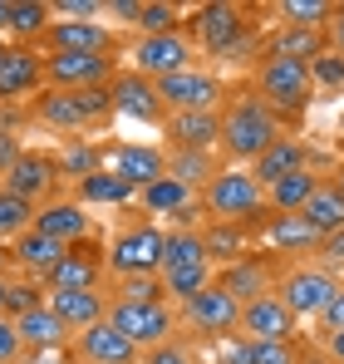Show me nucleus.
<instances>
[{
  "label": "nucleus",
  "instance_id": "nucleus-1",
  "mask_svg": "<svg viewBox=\"0 0 344 364\" xmlns=\"http://www.w3.org/2000/svg\"><path fill=\"white\" fill-rule=\"evenodd\" d=\"M281 133H286L281 119H276L251 89L227 94V104H222V143H217V148L231 158V168H251Z\"/></svg>",
  "mask_w": 344,
  "mask_h": 364
},
{
  "label": "nucleus",
  "instance_id": "nucleus-2",
  "mask_svg": "<svg viewBox=\"0 0 344 364\" xmlns=\"http://www.w3.org/2000/svg\"><path fill=\"white\" fill-rule=\"evenodd\" d=\"M256 99L276 114V119H300L310 104H315V79H310V64L286 60V55H261L256 64Z\"/></svg>",
  "mask_w": 344,
  "mask_h": 364
},
{
  "label": "nucleus",
  "instance_id": "nucleus-3",
  "mask_svg": "<svg viewBox=\"0 0 344 364\" xmlns=\"http://www.w3.org/2000/svg\"><path fill=\"white\" fill-rule=\"evenodd\" d=\"M202 207H207L212 222H241V227H261L271 217L266 187L251 178V168H222L202 187Z\"/></svg>",
  "mask_w": 344,
  "mask_h": 364
},
{
  "label": "nucleus",
  "instance_id": "nucleus-4",
  "mask_svg": "<svg viewBox=\"0 0 344 364\" xmlns=\"http://www.w3.org/2000/svg\"><path fill=\"white\" fill-rule=\"evenodd\" d=\"M163 251H168V232H163L158 222L123 227L114 242L104 246L109 271H114L118 281H133V276H158V271H163Z\"/></svg>",
  "mask_w": 344,
  "mask_h": 364
},
{
  "label": "nucleus",
  "instance_id": "nucleus-5",
  "mask_svg": "<svg viewBox=\"0 0 344 364\" xmlns=\"http://www.w3.org/2000/svg\"><path fill=\"white\" fill-rule=\"evenodd\" d=\"M109 325L118 335H128L138 350H153V345H168L177 340V310L168 301H114L109 296Z\"/></svg>",
  "mask_w": 344,
  "mask_h": 364
},
{
  "label": "nucleus",
  "instance_id": "nucleus-6",
  "mask_svg": "<svg viewBox=\"0 0 344 364\" xmlns=\"http://www.w3.org/2000/svg\"><path fill=\"white\" fill-rule=\"evenodd\" d=\"M158 104L163 114H217L227 104V84L212 74V69H182V74H168L158 79Z\"/></svg>",
  "mask_w": 344,
  "mask_h": 364
},
{
  "label": "nucleus",
  "instance_id": "nucleus-7",
  "mask_svg": "<svg viewBox=\"0 0 344 364\" xmlns=\"http://www.w3.org/2000/svg\"><path fill=\"white\" fill-rule=\"evenodd\" d=\"M340 286H344V281L330 271V266L305 261V266H290L286 276L276 281V296L286 301V310L295 315V320H320V310L335 301Z\"/></svg>",
  "mask_w": 344,
  "mask_h": 364
},
{
  "label": "nucleus",
  "instance_id": "nucleus-8",
  "mask_svg": "<svg viewBox=\"0 0 344 364\" xmlns=\"http://www.w3.org/2000/svg\"><path fill=\"white\" fill-rule=\"evenodd\" d=\"M246 35H251L246 10L231 0H212V5L192 10V50H202V55H231Z\"/></svg>",
  "mask_w": 344,
  "mask_h": 364
},
{
  "label": "nucleus",
  "instance_id": "nucleus-9",
  "mask_svg": "<svg viewBox=\"0 0 344 364\" xmlns=\"http://www.w3.org/2000/svg\"><path fill=\"white\" fill-rule=\"evenodd\" d=\"M177 320L187 330L207 335V340H231V335H241V301H231L227 291L212 281L207 291H197L192 301L177 305Z\"/></svg>",
  "mask_w": 344,
  "mask_h": 364
},
{
  "label": "nucleus",
  "instance_id": "nucleus-10",
  "mask_svg": "<svg viewBox=\"0 0 344 364\" xmlns=\"http://www.w3.org/2000/svg\"><path fill=\"white\" fill-rule=\"evenodd\" d=\"M0 187H5V192H15V197H25L30 207L55 202V187H59L55 153H45V148H25V153L10 163V173L0 178Z\"/></svg>",
  "mask_w": 344,
  "mask_h": 364
},
{
  "label": "nucleus",
  "instance_id": "nucleus-11",
  "mask_svg": "<svg viewBox=\"0 0 344 364\" xmlns=\"http://www.w3.org/2000/svg\"><path fill=\"white\" fill-rule=\"evenodd\" d=\"M104 168L118 182H128L133 192H143L158 178H168V148H158V143H109L104 148Z\"/></svg>",
  "mask_w": 344,
  "mask_h": 364
},
{
  "label": "nucleus",
  "instance_id": "nucleus-12",
  "mask_svg": "<svg viewBox=\"0 0 344 364\" xmlns=\"http://www.w3.org/2000/svg\"><path fill=\"white\" fill-rule=\"evenodd\" d=\"M192 35H182V30H172V35H143L138 45H133V74H143V79H168V74H182V69H192Z\"/></svg>",
  "mask_w": 344,
  "mask_h": 364
},
{
  "label": "nucleus",
  "instance_id": "nucleus-13",
  "mask_svg": "<svg viewBox=\"0 0 344 364\" xmlns=\"http://www.w3.org/2000/svg\"><path fill=\"white\" fill-rule=\"evenodd\" d=\"M114 84V55H45V89H104Z\"/></svg>",
  "mask_w": 344,
  "mask_h": 364
},
{
  "label": "nucleus",
  "instance_id": "nucleus-14",
  "mask_svg": "<svg viewBox=\"0 0 344 364\" xmlns=\"http://www.w3.org/2000/svg\"><path fill=\"white\" fill-rule=\"evenodd\" d=\"M104 276H109L104 246L99 242H79V246H69V256L50 271L45 291H104Z\"/></svg>",
  "mask_w": 344,
  "mask_h": 364
},
{
  "label": "nucleus",
  "instance_id": "nucleus-15",
  "mask_svg": "<svg viewBox=\"0 0 344 364\" xmlns=\"http://www.w3.org/2000/svg\"><path fill=\"white\" fill-rule=\"evenodd\" d=\"M45 94V55H35L30 45H10L0 60V104Z\"/></svg>",
  "mask_w": 344,
  "mask_h": 364
},
{
  "label": "nucleus",
  "instance_id": "nucleus-16",
  "mask_svg": "<svg viewBox=\"0 0 344 364\" xmlns=\"http://www.w3.org/2000/svg\"><path fill=\"white\" fill-rule=\"evenodd\" d=\"M45 45L50 55H114V30L104 20H55Z\"/></svg>",
  "mask_w": 344,
  "mask_h": 364
},
{
  "label": "nucleus",
  "instance_id": "nucleus-17",
  "mask_svg": "<svg viewBox=\"0 0 344 364\" xmlns=\"http://www.w3.org/2000/svg\"><path fill=\"white\" fill-rule=\"evenodd\" d=\"M163 138L177 153H212L222 143V109L217 114H163Z\"/></svg>",
  "mask_w": 344,
  "mask_h": 364
},
{
  "label": "nucleus",
  "instance_id": "nucleus-18",
  "mask_svg": "<svg viewBox=\"0 0 344 364\" xmlns=\"http://www.w3.org/2000/svg\"><path fill=\"white\" fill-rule=\"evenodd\" d=\"M295 325H300V320L286 310V301H281L276 291L241 305V335H246V340H295Z\"/></svg>",
  "mask_w": 344,
  "mask_h": 364
},
{
  "label": "nucleus",
  "instance_id": "nucleus-19",
  "mask_svg": "<svg viewBox=\"0 0 344 364\" xmlns=\"http://www.w3.org/2000/svg\"><path fill=\"white\" fill-rule=\"evenodd\" d=\"M74 350H79V360H84V364H138V360H143V350H138L128 335H118L109 320L79 330V335H74Z\"/></svg>",
  "mask_w": 344,
  "mask_h": 364
},
{
  "label": "nucleus",
  "instance_id": "nucleus-20",
  "mask_svg": "<svg viewBox=\"0 0 344 364\" xmlns=\"http://www.w3.org/2000/svg\"><path fill=\"white\" fill-rule=\"evenodd\" d=\"M114 114L123 119H138V123H163V104H158V84L143 79V74H114Z\"/></svg>",
  "mask_w": 344,
  "mask_h": 364
},
{
  "label": "nucleus",
  "instance_id": "nucleus-21",
  "mask_svg": "<svg viewBox=\"0 0 344 364\" xmlns=\"http://www.w3.org/2000/svg\"><path fill=\"white\" fill-rule=\"evenodd\" d=\"M45 305L69 325V335L109 320V291H45Z\"/></svg>",
  "mask_w": 344,
  "mask_h": 364
},
{
  "label": "nucleus",
  "instance_id": "nucleus-22",
  "mask_svg": "<svg viewBox=\"0 0 344 364\" xmlns=\"http://www.w3.org/2000/svg\"><path fill=\"white\" fill-rule=\"evenodd\" d=\"M89 207H79V202H69V197H55V202H45L40 212H35V232H45V237H55L64 246H79L89 242Z\"/></svg>",
  "mask_w": 344,
  "mask_h": 364
},
{
  "label": "nucleus",
  "instance_id": "nucleus-23",
  "mask_svg": "<svg viewBox=\"0 0 344 364\" xmlns=\"http://www.w3.org/2000/svg\"><path fill=\"white\" fill-rule=\"evenodd\" d=\"M300 168H310V148H305V138H290L281 133L256 163H251V178L261 182V187H271V182L290 178V173H300Z\"/></svg>",
  "mask_w": 344,
  "mask_h": 364
},
{
  "label": "nucleus",
  "instance_id": "nucleus-24",
  "mask_svg": "<svg viewBox=\"0 0 344 364\" xmlns=\"http://www.w3.org/2000/svg\"><path fill=\"white\" fill-rule=\"evenodd\" d=\"M69 256V246L55 242V237H45V232H25V237H15L10 242V261L20 266V271H30V276H40V281H50V271H55L59 261Z\"/></svg>",
  "mask_w": 344,
  "mask_h": 364
},
{
  "label": "nucleus",
  "instance_id": "nucleus-25",
  "mask_svg": "<svg viewBox=\"0 0 344 364\" xmlns=\"http://www.w3.org/2000/svg\"><path fill=\"white\" fill-rule=\"evenodd\" d=\"M30 119L40 123V128H55V133H84V128H89L79 99H74L69 89H45V94H35Z\"/></svg>",
  "mask_w": 344,
  "mask_h": 364
},
{
  "label": "nucleus",
  "instance_id": "nucleus-26",
  "mask_svg": "<svg viewBox=\"0 0 344 364\" xmlns=\"http://www.w3.org/2000/svg\"><path fill=\"white\" fill-rule=\"evenodd\" d=\"M217 286H222V291H227L231 301H256V296H271V291H276V276H271V266H266V261H251V256H246V261H236V266H222V271H217Z\"/></svg>",
  "mask_w": 344,
  "mask_h": 364
},
{
  "label": "nucleus",
  "instance_id": "nucleus-27",
  "mask_svg": "<svg viewBox=\"0 0 344 364\" xmlns=\"http://www.w3.org/2000/svg\"><path fill=\"white\" fill-rule=\"evenodd\" d=\"M261 242L271 246V251H290V256H310V251H320V237H315V227L295 212V217H266L261 222Z\"/></svg>",
  "mask_w": 344,
  "mask_h": 364
},
{
  "label": "nucleus",
  "instance_id": "nucleus-28",
  "mask_svg": "<svg viewBox=\"0 0 344 364\" xmlns=\"http://www.w3.org/2000/svg\"><path fill=\"white\" fill-rule=\"evenodd\" d=\"M15 335L25 340V350H64L69 325L59 320L50 305H35V310H25V315L15 320Z\"/></svg>",
  "mask_w": 344,
  "mask_h": 364
},
{
  "label": "nucleus",
  "instance_id": "nucleus-29",
  "mask_svg": "<svg viewBox=\"0 0 344 364\" xmlns=\"http://www.w3.org/2000/svg\"><path fill=\"white\" fill-rule=\"evenodd\" d=\"M320 182H325V178H320L315 168H300V173H290V178H281V182L266 187V207H271L276 217H295V212L315 197Z\"/></svg>",
  "mask_w": 344,
  "mask_h": 364
},
{
  "label": "nucleus",
  "instance_id": "nucleus-30",
  "mask_svg": "<svg viewBox=\"0 0 344 364\" xmlns=\"http://www.w3.org/2000/svg\"><path fill=\"white\" fill-rule=\"evenodd\" d=\"M202 237H207L212 266H236L251 256V227H241V222H207Z\"/></svg>",
  "mask_w": 344,
  "mask_h": 364
},
{
  "label": "nucleus",
  "instance_id": "nucleus-31",
  "mask_svg": "<svg viewBox=\"0 0 344 364\" xmlns=\"http://www.w3.org/2000/svg\"><path fill=\"white\" fill-rule=\"evenodd\" d=\"M158 281H163V296L182 305V301H192L197 291H207V286L217 281V266H212V261H182V266H163Z\"/></svg>",
  "mask_w": 344,
  "mask_h": 364
},
{
  "label": "nucleus",
  "instance_id": "nucleus-32",
  "mask_svg": "<svg viewBox=\"0 0 344 364\" xmlns=\"http://www.w3.org/2000/svg\"><path fill=\"white\" fill-rule=\"evenodd\" d=\"M55 163H59V182H84L94 178L99 168H104V148L94 143V138H64L55 148Z\"/></svg>",
  "mask_w": 344,
  "mask_h": 364
},
{
  "label": "nucleus",
  "instance_id": "nucleus-33",
  "mask_svg": "<svg viewBox=\"0 0 344 364\" xmlns=\"http://www.w3.org/2000/svg\"><path fill=\"white\" fill-rule=\"evenodd\" d=\"M300 217L315 227V237H320V242H325V237H335V232H344V197L330 187V178L315 187V197L300 207Z\"/></svg>",
  "mask_w": 344,
  "mask_h": 364
},
{
  "label": "nucleus",
  "instance_id": "nucleus-34",
  "mask_svg": "<svg viewBox=\"0 0 344 364\" xmlns=\"http://www.w3.org/2000/svg\"><path fill=\"white\" fill-rule=\"evenodd\" d=\"M192 187H182L177 178H158L153 187H143L138 192V207L148 212V217H182V212H192Z\"/></svg>",
  "mask_w": 344,
  "mask_h": 364
},
{
  "label": "nucleus",
  "instance_id": "nucleus-35",
  "mask_svg": "<svg viewBox=\"0 0 344 364\" xmlns=\"http://www.w3.org/2000/svg\"><path fill=\"white\" fill-rule=\"evenodd\" d=\"M133 197H138V192H133L128 182H118L109 168H99L94 178L79 182V197H74V202H79V207H128Z\"/></svg>",
  "mask_w": 344,
  "mask_h": 364
},
{
  "label": "nucleus",
  "instance_id": "nucleus-36",
  "mask_svg": "<svg viewBox=\"0 0 344 364\" xmlns=\"http://www.w3.org/2000/svg\"><path fill=\"white\" fill-rule=\"evenodd\" d=\"M50 25H55V10L45 0H10V35H15V45L45 40Z\"/></svg>",
  "mask_w": 344,
  "mask_h": 364
},
{
  "label": "nucleus",
  "instance_id": "nucleus-37",
  "mask_svg": "<svg viewBox=\"0 0 344 364\" xmlns=\"http://www.w3.org/2000/svg\"><path fill=\"white\" fill-rule=\"evenodd\" d=\"M271 55L315 64L320 55H325V30H295V25H281V30H276V40H271Z\"/></svg>",
  "mask_w": 344,
  "mask_h": 364
},
{
  "label": "nucleus",
  "instance_id": "nucleus-38",
  "mask_svg": "<svg viewBox=\"0 0 344 364\" xmlns=\"http://www.w3.org/2000/svg\"><path fill=\"white\" fill-rule=\"evenodd\" d=\"M217 173H222V168H217V158H212V153H177V148H168V178H177L182 187L202 192Z\"/></svg>",
  "mask_w": 344,
  "mask_h": 364
},
{
  "label": "nucleus",
  "instance_id": "nucleus-39",
  "mask_svg": "<svg viewBox=\"0 0 344 364\" xmlns=\"http://www.w3.org/2000/svg\"><path fill=\"white\" fill-rule=\"evenodd\" d=\"M276 15H281V25H295V30H325L335 20V5L330 0H281Z\"/></svg>",
  "mask_w": 344,
  "mask_h": 364
},
{
  "label": "nucleus",
  "instance_id": "nucleus-40",
  "mask_svg": "<svg viewBox=\"0 0 344 364\" xmlns=\"http://www.w3.org/2000/svg\"><path fill=\"white\" fill-rule=\"evenodd\" d=\"M35 212H40V207H30L25 197H15V192L0 187V246L15 242V237H25V232L35 227Z\"/></svg>",
  "mask_w": 344,
  "mask_h": 364
},
{
  "label": "nucleus",
  "instance_id": "nucleus-41",
  "mask_svg": "<svg viewBox=\"0 0 344 364\" xmlns=\"http://www.w3.org/2000/svg\"><path fill=\"white\" fill-rule=\"evenodd\" d=\"M182 261H212V256H207V237H202V227H177V232H168L163 266H182Z\"/></svg>",
  "mask_w": 344,
  "mask_h": 364
},
{
  "label": "nucleus",
  "instance_id": "nucleus-42",
  "mask_svg": "<svg viewBox=\"0 0 344 364\" xmlns=\"http://www.w3.org/2000/svg\"><path fill=\"white\" fill-rule=\"evenodd\" d=\"M133 30H138V40H143V35H172V30H182V10L168 5V0H143Z\"/></svg>",
  "mask_w": 344,
  "mask_h": 364
},
{
  "label": "nucleus",
  "instance_id": "nucleus-43",
  "mask_svg": "<svg viewBox=\"0 0 344 364\" xmlns=\"http://www.w3.org/2000/svg\"><path fill=\"white\" fill-rule=\"evenodd\" d=\"M251 364H300L295 340H251Z\"/></svg>",
  "mask_w": 344,
  "mask_h": 364
},
{
  "label": "nucleus",
  "instance_id": "nucleus-44",
  "mask_svg": "<svg viewBox=\"0 0 344 364\" xmlns=\"http://www.w3.org/2000/svg\"><path fill=\"white\" fill-rule=\"evenodd\" d=\"M114 301H168L163 296V281L158 276H133V281H118Z\"/></svg>",
  "mask_w": 344,
  "mask_h": 364
},
{
  "label": "nucleus",
  "instance_id": "nucleus-45",
  "mask_svg": "<svg viewBox=\"0 0 344 364\" xmlns=\"http://www.w3.org/2000/svg\"><path fill=\"white\" fill-rule=\"evenodd\" d=\"M35 305H45V291H40V286L10 281V296H5V315H10V320H20V315H25V310H35Z\"/></svg>",
  "mask_w": 344,
  "mask_h": 364
},
{
  "label": "nucleus",
  "instance_id": "nucleus-46",
  "mask_svg": "<svg viewBox=\"0 0 344 364\" xmlns=\"http://www.w3.org/2000/svg\"><path fill=\"white\" fill-rule=\"evenodd\" d=\"M310 79H315V89H340L344 84V55H320V60L310 64Z\"/></svg>",
  "mask_w": 344,
  "mask_h": 364
},
{
  "label": "nucleus",
  "instance_id": "nucleus-47",
  "mask_svg": "<svg viewBox=\"0 0 344 364\" xmlns=\"http://www.w3.org/2000/svg\"><path fill=\"white\" fill-rule=\"evenodd\" d=\"M138 364H197V355L182 345V340H168V345H153V350H143V360Z\"/></svg>",
  "mask_w": 344,
  "mask_h": 364
},
{
  "label": "nucleus",
  "instance_id": "nucleus-48",
  "mask_svg": "<svg viewBox=\"0 0 344 364\" xmlns=\"http://www.w3.org/2000/svg\"><path fill=\"white\" fill-rule=\"evenodd\" d=\"M50 10H55V20L59 15L64 20H99L104 15V0H55Z\"/></svg>",
  "mask_w": 344,
  "mask_h": 364
},
{
  "label": "nucleus",
  "instance_id": "nucleus-49",
  "mask_svg": "<svg viewBox=\"0 0 344 364\" xmlns=\"http://www.w3.org/2000/svg\"><path fill=\"white\" fill-rule=\"evenodd\" d=\"M20 355H25V340L15 335V320L0 315V364H20Z\"/></svg>",
  "mask_w": 344,
  "mask_h": 364
},
{
  "label": "nucleus",
  "instance_id": "nucleus-50",
  "mask_svg": "<svg viewBox=\"0 0 344 364\" xmlns=\"http://www.w3.org/2000/svg\"><path fill=\"white\" fill-rule=\"evenodd\" d=\"M222 364H251V340L246 335H231V340H222V355H217Z\"/></svg>",
  "mask_w": 344,
  "mask_h": 364
},
{
  "label": "nucleus",
  "instance_id": "nucleus-51",
  "mask_svg": "<svg viewBox=\"0 0 344 364\" xmlns=\"http://www.w3.org/2000/svg\"><path fill=\"white\" fill-rule=\"evenodd\" d=\"M320 330H325V335H335V330H344V286L335 291V301H330L325 310H320Z\"/></svg>",
  "mask_w": 344,
  "mask_h": 364
},
{
  "label": "nucleus",
  "instance_id": "nucleus-52",
  "mask_svg": "<svg viewBox=\"0 0 344 364\" xmlns=\"http://www.w3.org/2000/svg\"><path fill=\"white\" fill-rule=\"evenodd\" d=\"M20 153H25V148L15 143V133H10V128H0V178L10 173V163H15Z\"/></svg>",
  "mask_w": 344,
  "mask_h": 364
},
{
  "label": "nucleus",
  "instance_id": "nucleus-53",
  "mask_svg": "<svg viewBox=\"0 0 344 364\" xmlns=\"http://www.w3.org/2000/svg\"><path fill=\"white\" fill-rule=\"evenodd\" d=\"M320 256H325L320 266H344V232L325 237V242H320Z\"/></svg>",
  "mask_w": 344,
  "mask_h": 364
},
{
  "label": "nucleus",
  "instance_id": "nucleus-54",
  "mask_svg": "<svg viewBox=\"0 0 344 364\" xmlns=\"http://www.w3.org/2000/svg\"><path fill=\"white\" fill-rule=\"evenodd\" d=\"M104 10H114V15H123V20H128V25H138L143 0H104Z\"/></svg>",
  "mask_w": 344,
  "mask_h": 364
},
{
  "label": "nucleus",
  "instance_id": "nucleus-55",
  "mask_svg": "<svg viewBox=\"0 0 344 364\" xmlns=\"http://www.w3.org/2000/svg\"><path fill=\"white\" fill-rule=\"evenodd\" d=\"M330 45H335V55H344V5H335V20H330Z\"/></svg>",
  "mask_w": 344,
  "mask_h": 364
},
{
  "label": "nucleus",
  "instance_id": "nucleus-56",
  "mask_svg": "<svg viewBox=\"0 0 344 364\" xmlns=\"http://www.w3.org/2000/svg\"><path fill=\"white\" fill-rule=\"evenodd\" d=\"M325 355L335 364H344V330H335V335H325Z\"/></svg>",
  "mask_w": 344,
  "mask_h": 364
},
{
  "label": "nucleus",
  "instance_id": "nucleus-57",
  "mask_svg": "<svg viewBox=\"0 0 344 364\" xmlns=\"http://www.w3.org/2000/svg\"><path fill=\"white\" fill-rule=\"evenodd\" d=\"M330 187H335V192L344 197V163H335V173H330Z\"/></svg>",
  "mask_w": 344,
  "mask_h": 364
},
{
  "label": "nucleus",
  "instance_id": "nucleus-58",
  "mask_svg": "<svg viewBox=\"0 0 344 364\" xmlns=\"http://www.w3.org/2000/svg\"><path fill=\"white\" fill-rule=\"evenodd\" d=\"M0 30H10V0H0Z\"/></svg>",
  "mask_w": 344,
  "mask_h": 364
},
{
  "label": "nucleus",
  "instance_id": "nucleus-59",
  "mask_svg": "<svg viewBox=\"0 0 344 364\" xmlns=\"http://www.w3.org/2000/svg\"><path fill=\"white\" fill-rule=\"evenodd\" d=\"M10 266H15V261H10V246H0V276H5Z\"/></svg>",
  "mask_w": 344,
  "mask_h": 364
},
{
  "label": "nucleus",
  "instance_id": "nucleus-60",
  "mask_svg": "<svg viewBox=\"0 0 344 364\" xmlns=\"http://www.w3.org/2000/svg\"><path fill=\"white\" fill-rule=\"evenodd\" d=\"M5 296H10V276H0V315H5Z\"/></svg>",
  "mask_w": 344,
  "mask_h": 364
},
{
  "label": "nucleus",
  "instance_id": "nucleus-61",
  "mask_svg": "<svg viewBox=\"0 0 344 364\" xmlns=\"http://www.w3.org/2000/svg\"><path fill=\"white\" fill-rule=\"evenodd\" d=\"M300 364H335V360H330V355H310V360H305V355H300Z\"/></svg>",
  "mask_w": 344,
  "mask_h": 364
},
{
  "label": "nucleus",
  "instance_id": "nucleus-62",
  "mask_svg": "<svg viewBox=\"0 0 344 364\" xmlns=\"http://www.w3.org/2000/svg\"><path fill=\"white\" fill-rule=\"evenodd\" d=\"M5 50H10V45H5V40H0V60H5Z\"/></svg>",
  "mask_w": 344,
  "mask_h": 364
}]
</instances>
